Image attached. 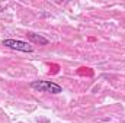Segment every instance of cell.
Listing matches in <instances>:
<instances>
[{
	"label": "cell",
	"instance_id": "1",
	"mask_svg": "<svg viewBox=\"0 0 125 123\" xmlns=\"http://www.w3.org/2000/svg\"><path fill=\"white\" fill-rule=\"evenodd\" d=\"M31 87L36 91L41 93H50V94H60L62 91L61 86H58L57 83L52 81H45V80H38V81H32Z\"/></svg>",
	"mask_w": 125,
	"mask_h": 123
},
{
	"label": "cell",
	"instance_id": "2",
	"mask_svg": "<svg viewBox=\"0 0 125 123\" xmlns=\"http://www.w3.org/2000/svg\"><path fill=\"white\" fill-rule=\"evenodd\" d=\"M3 46H7L10 49H15V51H21V52H32L33 51V46L31 44L25 42V41H19V39H4L1 42Z\"/></svg>",
	"mask_w": 125,
	"mask_h": 123
},
{
	"label": "cell",
	"instance_id": "3",
	"mask_svg": "<svg viewBox=\"0 0 125 123\" xmlns=\"http://www.w3.org/2000/svg\"><path fill=\"white\" fill-rule=\"evenodd\" d=\"M26 36L31 39L32 42H35V44H39V45H48V39H47V38H44L42 35H38V33L29 32Z\"/></svg>",
	"mask_w": 125,
	"mask_h": 123
}]
</instances>
